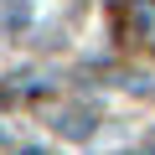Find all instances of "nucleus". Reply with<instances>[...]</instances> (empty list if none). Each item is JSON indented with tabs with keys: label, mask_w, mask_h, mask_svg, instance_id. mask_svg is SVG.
<instances>
[{
	"label": "nucleus",
	"mask_w": 155,
	"mask_h": 155,
	"mask_svg": "<svg viewBox=\"0 0 155 155\" xmlns=\"http://www.w3.org/2000/svg\"><path fill=\"white\" fill-rule=\"evenodd\" d=\"M21 155H47V150H41V145H26V150H21Z\"/></svg>",
	"instance_id": "f257e3e1"
}]
</instances>
